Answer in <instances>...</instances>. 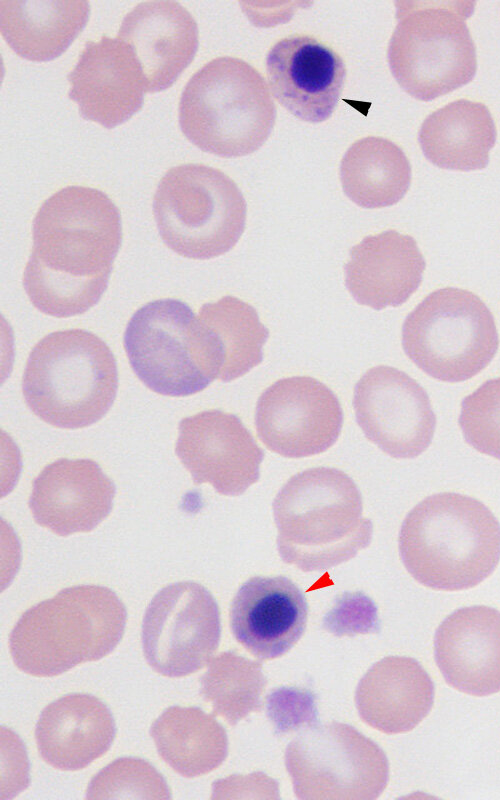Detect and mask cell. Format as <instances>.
<instances>
[{
	"mask_svg": "<svg viewBox=\"0 0 500 800\" xmlns=\"http://www.w3.org/2000/svg\"><path fill=\"white\" fill-rule=\"evenodd\" d=\"M114 737L115 723L109 708L85 693L67 694L48 704L35 729L42 759L67 771L83 769L104 755Z\"/></svg>",
	"mask_w": 500,
	"mask_h": 800,
	"instance_id": "obj_23",
	"label": "cell"
},
{
	"mask_svg": "<svg viewBox=\"0 0 500 800\" xmlns=\"http://www.w3.org/2000/svg\"><path fill=\"white\" fill-rule=\"evenodd\" d=\"M117 37L134 51L147 92L170 87L192 62L199 43L192 14L171 0L138 3L124 16Z\"/></svg>",
	"mask_w": 500,
	"mask_h": 800,
	"instance_id": "obj_20",
	"label": "cell"
},
{
	"mask_svg": "<svg viewBox=\"0 0 500 800\" xmlns=\"http://www.w3.org/2000/svg\"><path fill=\"white\" fill-rule=\"evenodd\" d=\"M266 684L259 661L229 650L209 661L207 671L200 678V694L210 703L215 715L233 726L261 709Z\"/></svg>",
	"mask_w": 500,
	"mask_h": 800,
	"instance_id": "obj_30",
	"label": "cell"
},
{
	"mask_svg": "<svg viewBox=\"0 0 500 800\" xmlns=\"http://www.w3.org/2000/svg\"><path fill=\"white\" fill-rule=\"evenodd\" d=\"M127 612L111 589L78 585L26 610L9 638L14 664L36 677H52L96 661L116 648Z\"/></svg>",
	"mask_w": 500,
	"mask_h": 800,
	"instance_id": "obj_4",
	"label": "cell"
},
{
	"mask_svg": "<svg viewBox=\"0 0 500 800\" xmlns=\"http://www.w3.org/2000/svg\"><path fill=\"white\" fill-rule=\"evenodd\" d=\"M32 236L23 273L31 303L57 318L96 305L122 241L120 211L108 195L80 185L58 190L38 209Z\"/></svg>",
	"mask_w": 500,
	"mask_h": 800,
	"instance_id": "obj_1",
	"label": "cell"
},
{
	"mask_svg": "<svg viewBox=\"0 0 500 800\" xmlns=\"http://www.w3.org/2000/svg\"><path fill=\"white\" fill-rule=\"evenodd\" d=\"M285 765L302 800H373L389 779L384 751L339 722L303 730L288 744Z\"/></svg>",
	"mask_w": 500,
	"mask_h": 800,
	"instance_id": "obj_11",
	"label": "cell"
},
{
	"mask_svg": "<svg viewBox=\"0 0 500 800\" xmlns=\"http://www.w3.org/2000/svg\"><path fill=\"white\" fill-rule=\"evenodd\" d=\"M401 560L420 584L443 591L475 587L500 560V523L481 501L455 492L428 496L405 517Z\"/></svg>",
	"mask_w": 500,
	"mask_h": 800,
	"instance_id": "obj_2",
	"label": "cell"
},
{
	"mask_svg": "<svg viewBox=\"0 0 500 800\" xmlns=\"http://www.w3.org/2000/svg\"><path fill=\"white\" fill-rule=\"evenodd\" d=\"M281 559L304 572L324 571L355 557L372 539L361 493L341 470L317 467L292 476L273 502Z\"/></svg>",
	"mask_w": 500,
	"mask_h": 800,
	"instance_id": "obj_3",
	"label": "cell"
},
{
	"mask_svg": "<svg viewBox=\"0 0 500 800\" xmlns=\"http://www.w3.org/2000/svg\"><path fill=\"white\" fill-rule=\"evenodd\" d=\"M435 660L446 682L460 692L500 691V612L484 605L447 616L434 639Z\"/></svg>",
	"mask_w": 500,
	"mask_h": 800,
	"instance_id": "obj_21",
	"label": "cell"
},
{
	"mask_svg": "<svg viewBox=\"0 0 500 800\" xmlns=\"http://www.w3.org/2000/svg\"><path fill=\"white\" fill-rule=\"evenodd\" d=\"M323 628L336 636L379 631L377 608L362 592H345L323 618Z\"/></svg>",
	"mask_w": 500,
	"mask_h": 800,
	"instance_id": "obj_34",
	"label": "cell"
},
{
	"mask_svg": "<svg viewBox=\"0 0 500 800\" xmlns=\"http://www.w3.org/2000/svg\"><path fill=\"white\" fill-rule=\"evenodd\" d=\"M175 452L196 485L209 483L226 496L256 483L264 458L241 419L218 409L183 418Z\"/></svg>",
	"mask_w": 500,
	"mask_h": 800,
	"instance_id": "obj_15",
	"label": "cell"
},
{
	"mask_svg": "<svg viewBox=\"0 0 500 800\" xmlns=\"http://www.w3.org/2000/svg\"><path fill=\"white\" fill-rule=\"evenodd\" d=\"M221 636L218 604L203 585L170 584L156 593L142 621L146 661L159 674L190 675L211 660Z\"/></svg>",
	"mask_w": 500,
	"mask_h": 800,
	"instance_id": "obj_12",
	"label": "cell"
},
{
	"mask_svg": "<svg viewBox=\"0 0 500 800\" xmlns=\"http://www.w3.org/2000/svg\"><path fill=\"white\" fill-rule=\"evenodd\" d=\"M474 2L398 1L387 51L391 73L413 98L431 101L475 76L477 55L467 19Z\"/></svg>",
	"mask_w": 500,
	"mask_h": 800,
	"instance_id": "obj_7",
	"label": "cell"
},
{
	"mask_svg": "<svg viewBox=\"0 0 500 800\" xmlns=\"http://www.w3.org/2000/svg\"><path fill=\"white\" fill-rule=\"evenodd\" d=\"M150 735L160 757L188 778L213 771L228 754L225 729L199 707H168L152 723Z\"/></svg>",
	"mask_w": 500,
	"mask_h": 800,
	"instance_id": "obj_27",
	"label": "cell"
},
{
	"mask_svg": "<svg viewBox=\"0 0 500 800\" xmlns=\"http://www.w3.org/2000/svg\"><path fill=\"white\" fill-rule=\"evenodd\" d=\"M459 426L471 447L500 460V377L487 380L463 399Z\"/></svg>",
	"mask_w": 500,
	"mask_h": 800,
	"instance_id": "obj_32",
	"label": "cell"
},
{
	"mask_svg": "<svg viewBox=\"0 0 500 800\" xmlns=\"http://www.w3.org/2000/svg\"><path fill=\"white\" fill-rule=\"evenodd\" d=\"M273 96L300 120L319 123L334 112L346 68L338 53L310 35H290L276 42L266 56Z\"/></svg>",
	"mask_w": 500,
	"mask_h": 800,
	"instance_id": "obj_16",
	"label": "cell"
},
{
	"mask_svg": "<svg viewBox=\"0 0 500 800\" xmlns=\"http://www.w3.org/2000/svg\"><path fill=\"white\" fill-rule=\"evenodd\" d=\"M345 195L356 205L376 209L398 203L411 183V165L394 142L368 136L353 143L340 164Z\"/></svg>",
	"mask_w": 500,
	"mask_h": 800,
	"instance_id": "obj_28",
	"label": "cell"
},
{
	"mask_svg": "<svg viewBox=\"0 0 500 800\" xmlns=\"http://www.w3.org/2000/svg\"><path fill=\"white\" fill-rule=\"evenodd\" d=\"M497 131L488 107L459 99L432 112L423 121L418 141L435 166L457 171L484 169Z\"/></svg>",
	"mask_w": 500,
	"mask_h": 800,
	"instance_id": "obj_25",
	"label": "cell"
},
{
	"mask_svg": "<svg viewBox=\"0 0 500 800\" xmlns=\"http://www.w3.org/2000/svg\"><path fill=\"white\" fill-rule=\"evenodd\" d=\"M425 268L415 239L387 230L351 248L344 267L345 284L357 303L381 310L406 302L420 286Z\"/></svg>",
	"mask_w": 500,
	"mask_h": 800,
	"instance_id": "obj_22",
	"label": "cell"
},
{
	"mask_svg": "<svg viewBox=\"0 0 500 800\" xmlns=\"http://www.w3.org/2000/svg\"><path fill=\"white\" fill-rule=\"evenodd\" d=\"M308 603L285 576H255L237 591L230 609L236 640L260 660L287 653L303 635Z\"/></svg>",
	"mask_w": 500,
	"mask_h": 800,
	"instance_id": "obj_19",
	"label": "cell"
},
{
	"mask_svg": "<svg viewBox=\"0 0 500 800\" xmlns=\"http://www.w3.org/2000/svg\"><path fill=\"white\" fill-rule=\"evenodd\" d=\"M276 107L263 76L231 56L212 59L186 83L179 101V124L199 149L220 157L257 151L269 138Z\"/></svg>",
	"mask_w": 500,
	"mask_h": 800,
	"instance_id": "obj_6",
	"label": "cell"
},
{
	"mask_svg": "<svg viewBox=\"0 0 500 800\" xmlns=\"http://www.w3.org/2000/svg\"><path fill=\"white\" fill-rule=\"evenodd\" d=\"M153 213L164 243L190 259L230 251L244 232L245 198L219 169L195 163L170 168L160 179Z\"/></svg>",
	"mask_w": 500,
	"mask_h": 800,
	"instance_id": "obj_8",
	"label": "cell"
},
{
	"mask_svg": "<svg viewBox=\"0 0 500 800\" xmlns=\"http://www.w3.org/2000/svg\"><path fill=\"white\" fill-rule=\"evenodd\" d=\"M342 425L338 397L313 377L277 380L257 401L255 426L259 438L269 450L287 458L326 451L337 441Z\"/></svg>",
	"mask_w": 500,
	"mask_h": 800,
	"instance_id": "obj_13",
	"label": "cell"
},
{
	"mask_svg": "<svg viewBox=\"0 0 500 800\" xmlns=\"http://www.w3.org/2000/svg\"><path fill=\"white\" fill-rule=\"evenodd\" d=\"M88 1L2 0L1 34L21 57L49 61L60 56L88 22Z\"/></svg>",
	"mask_w": 500,
	"mask_h": 800,
	"instance_id": "obj_26",
	"label": "cell"
},
{
	"mask_svg": "<svg viewBox=\"0 0 500 800\" xmlns=\"http://www.w3.org/2000/svg\"><path fill=\"white\" fill-rule=\"evenodd\" d=\"M353 407L365 436L391 457H417L433 439L436 417L428 394L397 368L367 370L355 385Z\"/></svg>",
	"mask_w": 500,
	"mask_h": 800,
	"instance_id": "obj_14",
	"label": "cell"
},
{
	"mask_svg": "<svg viewBox=\"0 0 500 800\" xmlns=\"http://www.w3.org/2000/svg\"><path fill=\"white\" fill-rule=\"evenodd\" d=\"M118 388L116 359L107 344L83 329L49 333L31 350L22 378L27 406L44 422L79 429L99 421Z\"/></svg>",
	"mask_w": 500,
	"mask_h": 800,
	"instance_id": "obj_5",
	"label": "cell"
},
{
	"mask_svg": "<svg viewBox=\"0 0 500 800\" xmlns=\"http://www.w3.org/2000/svg\"><path fill=\"white\" fill-rule=\"evenodd\" d=\"M434 685L421 664L388 656L371 666L358 683L355 702L361 719L386 733H405L430 712Z\"/></svg>",
	"mask_w": 500,
	"mask_h": 800,
	"instance_id": "obj_24",
	"label": "cell"
},
{
	"mask_svg": "<svg viewBox=\"0 0 500 800\" xmlns=\"http://www.w3.org/2000/svg\"><path fill=\"white\" fill-rule=\"evenodd\" d=\"M266 712L277 735L303 731L319 720L316 695L305 688L273 689L266 697Z\"/></svg>",
	"mask_w": 500,
	"mask_h": 800,
	"instance_id": "obj_33",
	"label": "cell"
},
{
	"mask_svg": "<svg viewBox=\"0 0 500 800\" xmlns=\"http://www.w3.org/2000/svg\"><path fill=\"white\" fill-rule=\"evenodd\" d=\"M87 799H170L164 777L148 761L138 757L118 758L90 780Z\"/></svg>",
	"mask_w": 500,
	"mask_h": 800,
	"instance_id": "obj_31",
	"label": "cell"
},
{
	"mask_svg": "<svg viewBox=\"0 0 500 800\" xmlns=\"http://www.w3.org/2000/svg\"><path fill=\"white\" fill-rule=\"evenodd\" d=\"M198 318L211 343L217 379L230 382L262 362L269 332L253 306L237 297L223 296L204 304Z\"/></svg>",
	"mask_w": 500,
	"mask_h": 800,
	"instance_id": "obj_29",
	"label": "cell"
},
{
	"mask_svg": "<svg viewBox=\"0 0 500 800\" xmlns=\"http://www.w3.org/2000/svg\"><path fill=\"white\" fill-rule=\"evenodd\" d=\"M115 486L91 459H58L35 478L29 499L34 520L59 536L89 532L110 513Z\"/></svg>",
	"mask_w": 500,
	"mask_h": 800,
	"instance_id": "obj_18",
	"label": "cell"
},
{
	"mask_svg": "<svg viewBox=\"0 0 500 800\" xmlns=\"http://www.w3.org/2000/svg\"><path fill=\"white\" fill-rule=\"evenodd\" d=\"M408 358L444 382L468 380L494 358L499 338L492 312L473 292L445 287L431 292L402 326Z\"/></svg>",
	"mask_w": 500,
	"mask_h": 800,
	"instance_id": "obj_9",
	"label": "cell"
},
{
	"mask_svg": "<svg viewBox=\"0 0 500 800\" xmlns=\"http://www.w3.org/2000/svg\"><path fill=\"white\" fill-rule=\"evenodd\" d=\"M124 349L140 381L161 395H192L217 379L206 330L178 299L153 300L140 307L126 326Z\"/></svg>",
	"mask_w": 500,
	"mask_h": 800,
	"instance_id": "obj_10",
	"label": "cell"
},
{
	"mask_svg": "<svg viewBox=\"0 0 500 800\" xmlns=\"http://www.w3.org/2000/svg\"><path fill=\"white\" fill-rule=\"evenodd\" d=\"M69 97L80 114L113 128L141 109L147 92L141 65L121 39L103 35L87 41L68 75Z\"/></svg>",
	"mask_w": 500,
	"mask_h": 800,
	"instance_id": "obj_17",
	"label": "cell"
}]
</instances>
